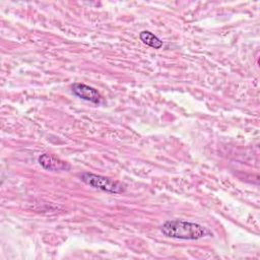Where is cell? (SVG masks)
<instances>
[{"label":"cell","mask_w":260,"mask_h":260,"mask_svg":"<svg viewBox=\"0 0 260 260\" xmlns=\"http://www.w3.org/2000/svg\"><path fill=\"white\" fill-rule=\"evenodd\" d=\"M160 231L166 237L181 240H198L208 234V231L201 224L181 219L166 221L160 226Z\"/></svg>","instance_id":"6da1fadb"},{"label":"cell","mask_w":260,"mask_h":260,"mask_svg":"<svg viewBox=\"0 0 260 260\" xmlns=\"http://www.w3.org/2000/svg\"><path fill=\"white\" fill-rule=\"evenodd\" d=\"M81 181L85 183L86 185L101 190L105 191L108 193H113V194H120L124 193L126 191V185L119 182L112 180L110 178L101 176V175H95L91 173H84L81 175Z\"/></svg>","instance_id":"7a4b0ae2"},{"label":"cell","mask_w":260,"mask_h":260,"mask_svg":"<svg viewBox=\"0 0 260 260\" xmlns=\"http://www.w3.org/2000/svg\"><path fill=\"white\" fill-rule=\"evenodd\" d=\"M71 90L74 95L78 96L81 100H84V101H87V102H90V103H93L96 105L102 103L103 98L100 94V92L95 88H93L89 85L76 82V83L72 84Z\"/></svg>","instance_id":"3957f363"},{"label":"cell","mask_w":260,"mask_h":260,"mask_svg":"<svg viewBox=\"0 0 260 260\" xmlns=\"http://www.w3.org/2000/svg\"><path fill=\"white\" fill-rule=\"evenodd\" d=\"M39 162L45 170L52 171V172L68 171L71 168L70 165H68L66 161L48 153H44L40 155Z\"/></svg>","instance_id":"277c9868"},{"label":"cell","mask_w":260,"mask_h":260,"mask_svg":"<svg viewBox=\"0 0 260 260\" xmlns=\"http://www.w3.org/2000/svg\"><path fill=\"white\" fill-rule=\"evenodd\" d=\"M139 39L143 44L153 49H160L162 47V41H160L155 35L148 30H143L139 34Z\"/></svg>","instance_id":"5b68a950"}]
</instances>
